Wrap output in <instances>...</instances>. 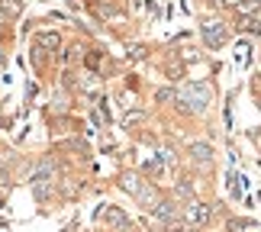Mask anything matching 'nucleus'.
Instances as JSON below:
<instances>
[{
  "mask_svg": "<svg viewBox=\"0 0 261 232\" xmlns=\"http://www.w3.org/2000/svg\"><path fill=\"white\" fill-rule=\"evenodd\" d=\"M184 110H190V113H197V110H206V104H210V87L206 84H190L187 90H184Z\"/></svg>",
  "mask_w": 261,
  "mask_h": 232,
  "instance_id": "1",
  "label": "nucleus"
},
{
  "mask_svg": "<svg viewBox=\"0 0 261 232\" xmlns=\"http://www.w3.org/2000/svg\"><path fill=\"white\" fill-rule=\"evenodd\" d=\"M203 39H206V45H210V48H219V45H223L226 39H229V33H226V29L219 26V23H206V26H203Z\"/></svg>",
  "mask_w": 261,
  "mask_h": 232,
  "instance_id": "2",
  "label": "nucleus"
},
{
  "mask_svg": "<svg viewBox=\"0 0 261 232\" xmlns=\"http://www.w3.org/2000/svg\"><path fill=\"white\" fill-rule=\"evenodd\" d=\"M39 45H42V48H58V36H55V33L39 36Z\"/></svg>",
  "mask_w": 261,
  "mask_h": 232,
  "instance_id": "3",
  "label": "nucleus"
},
{
  "mask_svg": "<svg viewBox=\"0 0 261 232\" xmlns=\"http://www.w3.org/2000/svg\"><path fill=\"white\" fill-rule=\"evenodd\" d=\"M190 219L203 223V219H206V207H203V203H194V210H190Z\"/></svg>",
  "mask_w": 261,
  "mask_h": 232,
  "instance_id": "4",
  "label": "nucleus"
},
{
  "mask_svg": "<svg viewBox=\"0 0 261 232\" xmlns=\"http://www.w3.org/2000/svg\"><path fill=\"white\" fill-rule=\"evenodd\" d=\"M190 152H194V158H200V161H210V148L206 145H194Z\"/></svg>",
  "mask_w": 261,
  "mask_h": 232,
  "instance_id": "5",
  "label": "nucleus"
}]
</instances>
